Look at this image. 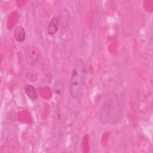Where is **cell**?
Listing matches in <instances>:
<instances>
[{
    "label": "cell",
    "mask_w": 153,
    "mask_h": 153,
    "mask_svg": "<svg viewBox=\"0 0 153 153\" xmlns=\"http://www.w3.org/2000/svg\"><path fill=\"white\" fill-rule=\"evenodd\" d=\"M121 108L118 96L112 93L105 100L100 114V121L103 124L116 123L120 118Z\"/></svg>",
    "instance_id": "obj_1"
},
{
    "label": "cell",
    "mask_w": 153,
    "mask_h": 153,
    "mask_svg": "<svg viewBox=\"0 0 153 153\" xmlns=\"http://www.w3.org/2000/svg\"><path fill=\"white\" fill-rule=\"evenodd\" d=\"M85 74L84 62L81 59H77L73 65L69 83V93L74 99H76L81 94L84 84Z\"/></svg>",
    "instance_id": "obj_2"
},
{
    "label": "cell",
    "mask_w": 153,
    "mask_h": 153,
    "mask_svg": "<svg viewBox=\"0 0 153 153\" xmlns=\"http://www.w3.org/2000/svg\"><path fill=\"white\" fill-rule=\"evenodd\" d=\"M25 57L27 63L30 65L36 64L41 57L39 50L34 45H29L25 50Z\"/></svg>",
    "instance_id": "obj_3"
},
{
    "label": "cell",
    "mask_w": 153,
    "mask_h": 153,
    "mask_svg": "<svg viewBox=\"0 0 153 153\" xmlns=\"http://www.w3.org/2000/svg\"><path fill=\"white\" fill-rule=\"evenodd\" d=\"M59 25V17L54 16L51 19V20L50 21L47 26V33L50 35H54L58 30Z\"/></svg>",
    "instance_id": "obj_4"
},
{
    "label": "cell",
    "mask_w": 153,
    "mask_h": 153,
    "mask_svg": "<svg viewBox=\"0 0 153 153\" xmlns=\"http://www.w3.org/2000/svg\"><path fill=\"white\" fill-rule=\"evenodd\" d=\"M14 36L17 41L19 42H23L26 38V33L24 27L20 25L16 26L14 31Z\"/></svg>",
    "instance_id": "obj_5"
},
{
    "label": "cell",
    "mask_w": 153,
    "mask_h": 153,
    "mask_svg": "<svg viewBox=\"0 0 153 153\" xmlns=\"http://www.w3.org/2000/svg\"><path fill=\"white\" fill-rule=\"evenodd\" d=\"M26 95L29 97L32 100H36L38 98V94L36 91L35 88L30 84H25L23 87Z\"/></svg>",
    "instance_id": "obj_6"
}]
</instances>
